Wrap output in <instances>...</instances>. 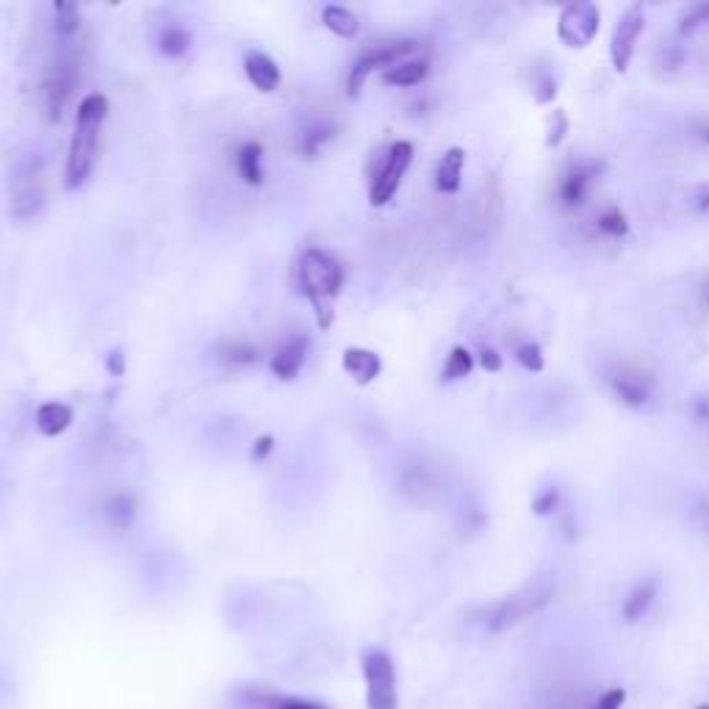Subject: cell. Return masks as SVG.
Wrapping results in <instances>:
<instances>
[{"instance_id":"26","label":"cell","mask_w":709,"mask_h":709,"mask_svg":"<svg viewBox=\"0 0 709 709\" xmlns=\"http://www.w3.org/2000/svg\"><path fill=\"white\" fill-rule=\"evenodd\" d=\"M596 225H599V230L604 233V236H610V239H624L626 233H629V222H626V214L618 208V205H610L607 211H601L599 219H596Z\"/></svg>"},{"instance_id":"10","label":"cell","mask_w":709,"mask_h":709,"mask_svg":"<svg viewBox=\"0 0 709 709\" xmlns=\"http://www.w3.org/2000/svg\"><path fill=\"white\" fill-rule=\"evenodd\" d=\"M643 28H646V12H643L640 3L629 6V9L618 17L613 31V42H610V59H613V67L618 73H626V70H629L632 56H635L637 50V39L643 34Z\"/></svg>"},{"instance_id":"22","label":"cell","mask_w":709,"mask_h":709,"mask_svg":"<svg viewBox=\"0 0 709 709\" xmlns=\"http://www.w3.org/2000/svg\"><path fill=\"white\" fill-rule=\"evenodd\" d=\"M189 48H192V34L186 28H181V25H169L158 37V50L167 59H181V56L189 53Z\"/></svg>"},{"instance_id":"30","label":"cell","mask_w":709,"mask_h":709,"mask_svg":"<svg viewBox=\"0 0 709 709\" xmlns=\"http://www.w3.org/2000/svg\"><path fill=\"white\" fill-rule=\"evenodd\" d=\"M264 709H327V707L325 704H316V701H305V698L272 696V698H266Z\"/></svg>"},{"instance_id":"25","label":"cell","mask_w":709,"mask_h":709,"mask_svg":"<svg viewBox=\"0 0 709 709\" xmlns=\"http://www.w3.org/2000/svg\"><path fill=\"white\" fill-rule=\"evenodd\" d=\"M53 14H56V34L61 39H70L78 34L81 28V12L75 3H56L53 6Z\"/></svg>"},{"instance_id":"38","label":"cell","mask_w":709,"mask_h":709,"mask_svg":"<svg viewBox=\"0 0 709 709\" xmlns=\"http://www.w3.org/2000/svg\"><path fill=\"white\" fill-rule=\"evenodd\" d=\"M109 372L114 374V377H122V372H125V358H122L120 349H114L109 355Z\"/></svg>"},{"instance_id":"37","label":"cell","mask_w":709,"mask_h":709,"mask_svg":"<svg viewBox=\"0 0 709 709\" xmlns=\"http://www.w3.org/2000/svg\"><path fill=\"white\" fill-rule=\"evenodd\" d=\"M696 208H698V214H704V217H709V183H704V186H698Z\"/></svg>"},{"instance_id":"23","label":"cell","mask_w":709,"mask_h":709,"mask_svg":"<svg viewBox=\"0 0 709 709\" xmlns=\"http://www.w3.org/2000/svg\"><path fill=\"white\" fill-rule=\"evenodd\" d=\"M133 516H136V502H133L131 493H114L106 502V518L114 529L131 527Z\"/></svg>"},{"instance_id":"31","label":"cell","mask_w":709,"mask_h":709,"mask_svg":"<svg viewBox=\"0 0 709 709\" xmlns=\"http://www.w3.org/2000/svg\"><path fill=\"white\" fill-rule=\"evenodd\" d=\"M565 131H568V117H565V111H554L552 117H549V131H546V145L549 147H557L560 142H563Z\"/></svg>"},{"instance_id":"16","label":"cell","mask_w":709,"mask_h":709,"mask_svg":"<svg viewBox=\"0 0 709 709\" xmlns=\"http://www.w3.org/2000/svg\"><path fill=\"white\" fill-rule=\"evenodd\" d=\"M344 369L355 377V383L358 385H369L374 377L380 374L383 363H380V358L374 355L372 349L349 347L347 352H344Z\"/></svg>"},{"instance_id":"4","label":"cell","mask_w":709,"mask_h":709,"mask_svg":"<svg viewBox=\"0 0 709 709\" xmlns=\"http://www.w3.org/2000/svg\"><path fill=\"white\" fill-rule=\"evenodd\" d=\"M552 599V585L549 582H532L527 588H521L513 596H507L505 601H499L491 610V629L493 632H505L513 629L521 621H527L529 615H535L543 610Z\"/></svg>"},{"instance_id":"27","label":"cell","mask_w":709,"mask_h":709,"mask_svg":"<svg viewBox=\"0 0 709 709\" xmlns=\"http://www.w3.org/2000/svg\"><path fill=\"white\" fill-rule=\"evenodd\" d=\"M707 23H709V3H693V6L682 14V20H679V34H682V37H690V34H696L698 28Z\"/></svg>"},{"instance_id":"3","label":"cell","mask_w":709,"mask_h":709,"mask_svg":"<svg viewBox=\"0 0 709 709\" xmlns=\"http://www.w3.org/2000/svg\"><path fill=\"white\" fill-rule=\"evenodd\" d=\"M9 197H12V217L31 219L37 217L39 208L45 203V169L42 156L23 158L9 181Z\"/></svg>"},{"instance_id":"18","label":"cell","mask_w":709,"mask_h":709,"mask_svg":"<svg viewBox=\"0 0 709 709\" xmlns=\"http://www.w3.org/2000/svg\"><path fill=\"white\" fill-rule=\"evenodd\" d=\"M261 158H264V150L258 142H247L241 145V150L236 153V169H239L241 181L247 186H258L264 181V167H261Z\"/></svg>"},{"instance_id":"17","label":"cell","mask_w":709,"mask_h":709,"mask_svg":"<svg viewBox=\"0 0 709 709\" xmlns=\"http://www.w3.org/2000/svg\"><path fill=\"white\" fill-rule=\"evenodd\" d=\"M70 424H73V410L61 402H45L37 410V430L45 438H56L64 430H70Z\"/></svg>"},{"instance_id":"34","label":"cell","mask_w":709,"mask_h":709,"mask_svg":"<svg viewBox=\"0 0 709 709\" xmlns=\"http://www.w3.org/2000/svg\"><path fill=\"white\" fill-rule=\"evenodd\" d=\"M480 366L485 369V372H491V374L502 372V355H499L496 349L485 347L480 352Z\"/></svg>"},{"instance_id":"11","label":"cell","mask_w":709,"mask_h":709,"mask_svg":"<svg viewBox=\"0 0 709 709\" xmlns=\"http://www.w3.org/2000/svg\"><path fill=\"white\" fill-rule=\"evenodd\" d=\"M599 172L601 167L596 164V161H579V164H574V167L568 169L563 178H560V186H557V197H560V203H563L565 208H579V205H585L590 189H593V183L599 181Z\"/></svg>"},{"instance_id":"24","label":"cell","mask_w":709,"mask_h":709,"mask_svg":"<svg viewBox=\"0 0 709 709\" xmlns=\"http://www.w3.org/2000/svg\"><path fill=\"white\" fill-rule=\"evenodd\" d=\"M471 369H474V358H471L469 349L455 347L452 352H449V358H446L444 380H446V383H455V380H463V377H469Z\"/></svg>"},{"instance_id":"6","label":"cell","mask_w":709,"mask_h":709,"mask_svg":"<svg viewBox=\"0 0 709 709\" xmlns=\"http://www.w3.org/2000/svg\"><path fill=\"white\" fill-rule=\"evenodd\" d=\"M78 84V64L70 53H64L56 59V64L50 67L45 81H42V92H39V103H42V114L48 122H59L64 114L67 100L73 97V89Z\"/></svg>"},{"instance_id":"12","label":"cell","mask_w":709,"mask_h":709,"mask_svg":"<svg viewBox=\"0 0 709 709\" xmlns=\"http://www.w3.org/2000/svg\"><path fill=\"white\" fill-rule=\"evenodd\" d=\"M610 385H613L615 397L621 399L624 405H629V408H643L651 399V380L643 377L640 372L621 369V372H615L610 377Z\"/></svg>"},{"instance_id":"7","label":"cell","mask_w":709,"mask_h":709,"mask_svg":"<svg viewBox=\"0 0 709 709\" xmlns=\"http://www.w3.org/2000/svg\"><path fill=\"white\" fill-rule=\"evenodd\" d=\"M601 25V12L596 3L588 0H574L563 6L560 20H557V37L565 48H588L596 39Z\"/></svg>"},{"instance_id":"15","label":"cell","mask_w":709,"mask_h":709,"mask_svg":"<svg viewBox=\"0 0 709 709\" xmlns=\"http://www.w3.org/2000/svg\"><path fill=\"white\" fill-rule=\"evenodd\" d=\"M305 352H308V341L305 338H291L283 347L277 349L272 358V372L280 380H294L300 374L302 363H305Z\"/></svg>"},{"instance_id":"20","label":"cell","mask_w":709,"mask_h":709,"mask_svg":"<svg viewBox=\"0 0 709 709\" xmlns=\"http://www.w3.org/2000/svg\"><path fill=\"white\" fill-rule=\"evenodd\" d=\"M322 23H325L327 31H333V34L341 39L358 37V28H361L358 17L349 12V9H344V6H336V3L325 6V12H322Z\"/></svg>"},{"instance_id":"36","label":"cell","mask_w":709,"mask_h":709,"mask_svg":"<svg viewBox=\"0 0 709 709\" xmlns=\"http://www.w3.org/2000/svg\"><path fill=\"white\" fill-rule=\"evenodd\" d=\"M272 449H275V438H272V435H261L253 446V457L255 460H266Z\"/></svg>"},{"instance_id":"21","label":"cell","mask_w":709,"mask_h":709,"mask_svg":"<svg viewBox=\"0 0 709 709\" xmlns=\"http://www.w3.org/2000/svg\"><path fill=\"white\" fill-rule=\"evenodd\" d=\"M430 73V64L424 59H410L402 61L397 67L385 70V84L391 86H419Z\"/></svg>"},{"instance_id":"40","label":"cell","mask_w":709,"mask_h":709,"mask_svg":"<svg viewBox=\"0 0 709 709\" xmlns=\"http://www.w3.org/2000/svg\"><path fill=\"white\" fill-rule=\"evenodd\" d=\"M698 709H709V707H698Z\"/></svg>"},{"instance_id":"13","label":"cell","mask_w":709,"mask_h":709,"mask_svg":"<svg viewBox=\"0 0 709 709\" xmlns=\"http://www.w3.org/2000/svg\"><path fill=\"white\" fill-rule=\"evenodd\" d=\"M244 73L250 78V84L258 92H264V95L275 92L277 86H280V67L266 53H258V50H250L244 56Z\"/></svg>"},{"instance_id":"28","label":"cell","mask_w":709,"mask_h":709,"mask_svg":"<svg viewBox=\"0 0 709 709\" xmlns=\"http://www.w3.org/2000/svg\"><path fill=\"white\" fill-rule=\"evenodd\" d=\"M516 361L527 369V372H543V352L538 344H532V341H527V344H521V347L516 349Z\"/></svg>"},{"instance_id":"29","label":"cell","mask_w":709,"mask_h":709,"mask_svg":"<svg viewBox=\"0 0 709 709\" xmlns=\"http://www.w3.org/2000/svg\"><path fill=\"white\" fill-rule=\"evenodd\" d=\"M225 361L233 363V366H250V363L258 361V349L253 344H244V341H236L225 349Z\"/></svg>"},{"instance_id":"19","label":"cell","mask_w":709,"mask_h":709,"mask_svg":"<svg viewBox=\"0 0 709 709\" xmlns=\"http://www.w3.org/2000/svg\"><path fill=\"white\" fill-rule=\"evenodd\" d=\"M654 596H657V582L654 579H646V582H640V585H635L632 588V593L626 596L624 601V618L626 621H640L643 615L649 613V607L654 604Z\"/></svg>"},{"instance_id":"32","label":"cell","mask_w":709,"mask_h":709,"mask_svg":"<svg viewBox=\"0 0 709 709\" xmlns=\"http://www.w3.org/2000/svg\"><path fill=\"white\" fill-rule=\"evenodd\" d=\"M557 505H560V491H557V488H546V491L535 496L532 510H535L538 516H549V513H554V507Z\"/></svg>"},{"instance_id":"2","label":"cell","mask_w":709,"mask_h":709,"mask_svg":"<svg viewBox=\"0 0 709 709\" xmlns=\"http://www.w3.org/2000/svg\"><path fill=\"white\" fill-rule=\"evenodd\" d=\"M300 286L316 311L322 330L333 325V302L344 289V269L333 255L322 250H308L300 261Z\"/></svg>"},{"instance_id":"8","label":"cell","mask_w":709,"mask_h":709,"mask_svg":"<svg viewBox=\"0 0 709 709\" xmlns=\"http://www.w3.org/2000/svg\"><path fill=\"white\" fill-rule=\"evenodd\" d=\"M410 161H413V145H410V142H394V145L388 147V153H385L383 158V167L377 169V175H374L372 181V192H369L372 205L380 208V205L394 200L399 183H402L405 172H408Z\"/></svg>"},{"instance_id":"33","label":"cell","mask_w":709,"mask_h":709,"mask_svg":"<svg viewBox=\"0 0 709 709\" xmlns=\"http://www.w3.org/2000/svg\"><path fill=\"white\" fill-rule=\"evenodd\" d=\"M532 92H535V100H538V103H549V100H554V95H557V81H554L552 75H541V78H535Z\"/></svg>"},{"instance_id":"39","label":"cell","mask_w":709,"mask_h":709,"mask_svg":"<svg viewBox=\"0 0 709 709\" xmlns=\"http://www.w3.org/2000/svg\"><path fill=\"white\" fill-rule=\"evenodd\" d=\"M698 136H701L704 142H709V122H701V128H698Z\"/></svg>"},{"instance_id":"1","label":"cell","mask_w":709,"mask_h":709,"mask_svg":"<svg viewBox=\"0 0 709 709\" xmlns=\"http://www.w3.org/2000/svg\"><path fill=\"white\" fill-rule=\"evenodd\" d=\"M109 117V100L103 95H89L81 100L78 106V117H75V133L70 142V156H67V189H81L97 158V139H100V128Z\"/></svg>"},{"instance_id":"14","label":"cell","mask_w":709,"mask_h":709,"mask_svg":"<svg viewBox=\"0 0 709 709\" xmlns=\"http://www.w3.org/2000/svg\"><path fill=\"white\" fill-rule=\"evenodd\" d=\"M463 164H466V150L463 147H449L438 164L435 172V186L441 194H457L460 192V181H463Z\"/></svg>"},{"instance_id":"5","label":"cell","mask_w":709,"mask_h":709,"mask_svg":"<svg viewBox=\"0 0 709 709\" xmlns=\"http://www.w3.org/2000/svg\"><path fill=\"white\" fill-rule=\"evenodd\" d=\"M363 676H366L369 709H397V671L385 651L369 649L363 654Z\"/></svg>"},{"instance_id":"9","label":"cell","mask_w":709,"mask_h":709,"mask_svg":"<svg viewBox=\"0 0 709 709\" xmlns=\"http://www.w3.org/2000/svg\"><path fill=\"white\" fill-rule=\"evenodd\" d=\"M416 50V42H410V39H402V42H391V45H383V48H374L369 50L366 56H361L358 59V64L352 67V73H349V95L358 97L361 95L363 84H366V78L374 73V70H391V67H397V64H402L405 61V56H410Z\"/></svg>"},{"instance_id":"35","label":"cell","mask_w":709,"mask_h":709,"mask_svg":"<svg viewBox=\"0 0 709 709\" xmlns=\"http://www.w3.org/2000/svg\"><path fill=\"white\" fill-rule=\"evenodd\" d=\"M626 701V693L624 690H610V693H604V696L593 704V709H621Z\"/></svg>"}]
</instances>
